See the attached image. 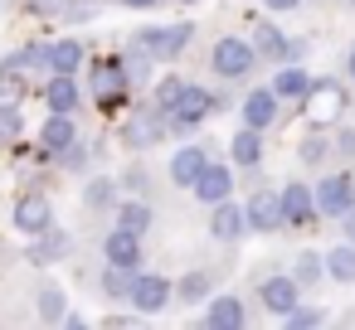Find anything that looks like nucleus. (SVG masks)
Masks as SVG:
<instances>
[{
    "label": "nucleus",
    "instance_id": "obj_1",
    "mask_svg": "<svg viewBox=\"0 0 355 330\" xmlns=\"http://www.w3.org/2000/svg\"><path fill=\"white\" fill-rule=\"evenodd\" d=\"M185 44H190V25H151V30H137V39H132V49H141L151 59H175Z\"/></svg>",
    "mask_w": 355,
    "mask_h": 330
},
{
    "label": "nucleus",
    "instance_id": "obj_2",
    "mask_svg": "<svg viewBox=\"0 0 355 330\" xmlns=\"http://www.w3.org/2000/svg\"><path fill=\"white\" fill-rule=\"evenodd\" d=\"M302 102H306V117L311 122H336L345 112V88L336 78H321V83H306Z\"/></svg>",
    "mask_w": 355,
    "mask_h": 330
},
{
    "label": "nucleus",
    "instance_id": "obj_3",
    "mask_svg": "<svg viewBox=\"0 0 355 330\" xmlns=\"http://www.w3.org/2000/svg\"><path fill=\"white\" fill-rule=\"evenodd\" d=\"M214 107H219V102H214L205 88H180V98L171 102V127H175V131H190V127L205 122Z\"/></svg>",
    "mask_w": 355,
    "mask_h": 330
},
{
    "label": "nucleus",
    "instance_id": "obj_4",
    "mask_svg": "<svg viewBox=\"0 0 355 330\" xmlns=\"http://www.w3.org/2000/svg\"><path fill=\"white\" fill-rule=\"evenodd\" d=\"M311 204H316V214H345V209L355 204V180H350V175H326V180L316 185Z\"/></svg>",
    "mask_w": 355,
    "mask_h": 330
},
{
    "label": "nucleus",
    "instance_id": "obj_5",
    "mask_svg": "<svg viewBox=\"0 0 355 330\" xmlns=\"http://www.w3.org/2000/svg\"><path fill=\"white\" fill-rule=\"evenodd\" d=\"M253 59H258V54H253L248 39H234V35H229V39L214 44V68H219L224 78H243V73L253 68Z\"/></svg>",
    "mask_w": 355,
    "mask_h": 330
},
{
    "label": "nucleus",
    "instance_id": "obj_6",
    "mask_svg": "<svg viewBox=\"0 0 355 330\" xmlns=\"http://www.w3.org/2000/svg\"><path fill=\"white\" fill-rule=\"evenodd\" d=\"M243 228H258V233L282 228V204H277L272 190H258V194L248 199V209H243Z\"/></svg>",
    "mask_w": 355,
    "mask_h": 330
},
{
    "label": "nucleus",
    "instance_id": "obj_7",
    "mask_svg": "<svg viewBox=\"0 0 355 330\" xmlns=\"http://www.w3.org/2000/svg\"><path fill=\"white\" fill-rule=\"evenodd\" d=\"M277 204H282V223H292V228H311L316 204H311V190H306V185H287V190L277 194Z\"/></svg>",
    "mask_w": 355,
    "mask_h": 330
},
{
    "label": "nucleus",
    "instance_id": "obj_8",
    "mask_svg": "<svg viewBox=\"0 0 355 330\" xmlns=\"http://www.w3.org/2000/svg\"><path fill=\"white\" fill-rule=\"evenodd\" d=\"M127 301H132L137 311L156 315V311L171 301V282H166V277H132V291H127Z\"/></svg>",
    "mask_w": 355,
    "mask_h": 330
},
{
    "label": "nucleus",
    "instance_id": "obj_9",
    "mask_svg": "<svg viewBox=\"0 0 355 330\" xmlns=\"http://www.w3.org/2000/svg\"><path fill=\"white\" fill-rule=\"evenodd\" d=\"M122 88H127L122 64H98V68H93V98L103 102V112L122 107Z\"/></svg>",
    "mask_w": 355,
    "mask_h": 330
},
{
    "label": "nucleus",
    "instance_id": "obj_10",
    "mask_svg": "<svg viewBox=\"0 0 355 330\" xmlns=\"http://www.w3.org/2000/svg\"><path fill=\"white\" fill-rule=\"evenodd\" d=\"M166 136V117L156 112V107H141V112H132V122H127V146H156Z\"/></svg>",
    "mask_w": 355,
    "mask_h": 330
},
{
    "label": "nucleus",
    "instance_id": "obj_11",
    "mask_svg": "<svg viewBox=\"0 0 355 330\" xmlns=\"http://www.w3.org/2000/svg\"><path fill=\"white\" fill-rule=\"evenodd\" d=\"M49 223H54V209H49L44 194H25V199L15 204V228H20V233L35 238V233H44Z\"/></svg>",
    "mask_w": 355,
    "mask_h": 330
},
{
    "label": "nucleus",
    "instance_id": "obj_12",
    "mask_svg": "<svg viewBox=\"0 0 355 330\" xmlns=\"http://www.w3.org/2000/svg\"><path fill=\"white\" fill-rule=\"evenodd\" d=\"M297 291H302V286H297L292 277H268V282L258 286V301H263L272 315H287V311L297 306Z\"/></svg>",
    "mask_w": 355,
    "mask_h": 330
},
{
    "label": "nucleus",
    "instance_id": "obj_13",
    "mask_svg": "<svg viewBox=\"0 0 355 330\" xmlns=\"http://www.w3.org/2000/svg\"><path fill=\"white\" fill-rule=\"evenodd\" d=\"M190 190H195L205 204H219V199H229V190H234V175H229L224 165H209V161H205V170H200V180H195Z\"/></svg>",
    "mask_w": 355,
    "mask_h": 330
},
{
    "label": "nucleus",
    "instance_id": "obj_14",
    "mask_svg": "<svg viewBox=\"0 0 355 330\" xmlns=\"http://www.w3.org/2000/svg\"><path fill=\"white\" fill-rule=\"evenodd\" d=\"M73 141H78V131H73L69 112H49L44 131H40V146H44L49 156H59V151H64V146H73Z\"/></svg>",
    "mask_w": 355,
    "mask_h": 330
},
{
    "label": "nucleus",
    "instance_id": "obj_15",
    "mask_svg": "<svg viewBox=\"0 0 355 330\" xmlns=\"http://www.w3.org/2000/svg\"><path fill=\"white\" fill-rule=\"evenodd\" d=\"M103 253H107V262H117V267H137V262H141V238L127 233V228H117V233H107Z\"/></svg>",
    "mask_w": 355,
    "mask_h": 330
},
{
    "label": "nucleus",
    "instance_id": "obj_16",
    "mask_svg": "<svg viewBox=\"0 0 355 330\" xmlns=\"http://www.w3.org/2000/svg\"><path fill=\"white\" fill-rule=\"evenodd\" d=\"M272 117H277V98H272V88H258V93H248V102H243V127L263 131Z\"/></svg>",
    "mask_w": 355,
    "mask_h": 330
},
{
    "label": "nucleus",
    "instance_id": "obj_17",
    "mask_svg": "<svg viewBox=\"0 0 355 330\" xmlns=\"http://www.w3.org/2000/svg\"><path fill=\"white\" fill-rule=\"evenodd\" d=\"M205 161H209V156H205L200 146H180V151H175V161H171V180L190 190V185L200 180V170H205Z\"/></svg>",
    "mask_w": 355,
    "mask_h": 330
},
{
    "label": "nucleus",
    "instance_id": "obj_18",
    "mask_svg": "<svg viewBox=\"0 0 355 330\" xmlns=\"http://www.w3.org/2000/svg\"><path fill=\"white\" fill-rule=\"evenodd\" d=\"M209 233H214V238H224V243H229V238H239V233H243V209H239V204H229V199H219V204H214V219H209Z\"/></svg>",
    "mask_w": 355,
    "mask_h": 330
},
{
    "label": "nucleus",
    "instance_id": "obj_19",
    "mask_svg": "<svg viewBox=\"0 0 355 330\" xmlns=\"http://www.w3.org/2000/svg\"><path fill=\"white\" fill-rule=\"evenodd\" d=\"M205 325H209V330H239V325H243V301H239V296H219V301L209 306Z\"/></svg>",
    "mask_w": 355,
    "mask_h": 330
},
{
    "label": "nucleus",
    "instance_id": "obj_20",
    "mask_svg": "<svg viewBox=\"0 0 355 330\" xmlns=\"http://www.w3.org/2000/svg\"><path fill=\"white\" fill-rule=\"evenodd\" d=\"M306 83H311V78H306L297 64H287V68H277V78H272V98H282V102H302Z\"/></svg>",
    "mask_w": 355,
    "mask_h": 330
},
{
    "label": "nucleus",
    "instance_id": "obj_21",
    "mask_svg": "<svg viewBox=\"0 0 355 330\" xmlns=\"http://www.w3.org/2000/svg\"><path fill=\"white\" fill-rule=\"evenodd\" d=\"M44 102H49V112H73V107H78L73 73H54V83L44 88Z\"/></svg>",
    "mask_w": 355,
    "mask_h": 330
},
{
    "label": "nucleus",
    "instance_id": "obj_22",
    "mask_svg": "<svg viewBox=\"0 0 355 330\" xmlns=\"http://www.w3.org/2000/svg\"><path fill=\"white\" fill-rule=\"evenodd\" d=\"M83 64V44L78 39H59V44H49V68L54 73H73Z\"/></svg>",
    "mask_w": 355,
    "mask_h": 330
},
{
    "label": "nucleus",
    "instance_id": "obj_23",
    "mask_svg": "<svg viewBox=\"0 0 355 330\" xmlns=\"http://www.w3.org/2000/svg\"><path fill=\"white\" fill-rule=\"evenodd\" d=\"M40 243L30 248V262H49V257H64L69 253V233H54V223L44 228V233H35Z\"/></svg>",
    "mask_w": 355,
    "mask_h": 330
},
{
    "label": "nucleus",
    "instance_id": "obj_24",
    "mask_svg": "<svg viewBox=\"0 0 355 330\" xmlns=\"http://www.w3.org/2000/svg\"><path fill=\"white\" fill-rule=\"evenodd\" d=\"M321 262H326V272H331L336 282H355V243H340V248H331Z\"/></svg>",
    "mask_w": 355,
    "mask_h": 330
},
{
    "label": "nucleus",
    "instance_id": "obj_25",
    "mask_svg": "<svg viewBox=\"0 0 355 330\" xmlns=\"http://www.w3.org/2000/svg\"><path fill=\"white\" fill-rule=\"evenodd\" d=\"M229 151H234V161H239V165H258V161H263V141H258V131H253V127H243V131L229 141Z\"/></svg>",
    "mask_w": 355,
    "mask_h": 330
},
{
    "label": "nucleus",
    "instance_id": "obj_26",
    "mask_svg": "<svg viewBox=\"0 0 355 330\" xmlns=\"http://www.w3.org/2000/svg\"><path fill=\"white\" fill-rule=\"evenodd\" d=\"M282 30H272V25H253V54H268V59H282Z\"/></svg>",
    "mask_w": 355,
    "mask_h": 330
},
{
    "label": "nucleus",
    "instance_id": "obj_27",
    "mask_svg": "<svg viewBox=\"0 0 355 330\" xmlns=\"http://www.w3.org/2000/svg\"><path fill=\"white\" fill-rule=\"evenodd\" d=\"M132 277H137V267H117V262H107V272H103V291L122 301V296L132 291Z\"/></svg>",
    "mask_w": 355,
    "mask_h": 330
},
{
    "label": "nucleus",
    "instance_id": "obj_28",
    "mask_svg": "<svg viewBox=\"0 0 355 330\" xmlns=\"http://www.w3.org/2000/svg\"><path fill=\"white\" fill-rule=\"evenodd\" d=\"M25 102V78L15 68H0V107H20Z\"/></svg>",
    "mask_w": 355,
    "mask_h": 330
},
{
    "label": "nucleus",
    "instance_id": "obj_29",
    "mask_svg": "<svg viewBox=\"0 0 355 330\" xmlns=\"http://www.w3.org/2000/svg\"><path fill=\"white\" fill-rule=\"evenodd\" d=\"M117 228H127V233H146L151 228V209L146 204H122V214H117Z\"/></svg>",
    "mask_w": 355,
    "mask_h": 330
},
{
    "label": "nucleus",
    "instance_id": "obj_30",
    "mask_svg": "<svg viewBox=\"0 0 355 330\" xmlns=\"http://www.w3.org/2000/svg\"><path fill=\"white\" fill-rule=\"evenodd\" d=\"M122 78H127V88H132V83H146V78H151V54L132 49V54L122 59Z\"/></svg>",
    "mask_w": 355,
    "mask_h": 330
},
{
    "label": "nucleus",
    "instance_id": "obj_31",
    "mask_svg": "<svg viewBox=\"0 0 355 330\" xmlns=\"http://www.w3.org/2000/svg\"><path fill=\"white\" fill-rule=\"evenodd\" d=\"M321 272H326V267H321V257H316V253H302V257H297V267H292V282H297V286H316V282H321Z\"/></svg>",
    "mask_w": 355,
    "mask_h": 330
},
{
    "label": "nucleus",
    "instance_id": "obj_32",
    "mask_svg": "<svg viewBox=\"0 0 355 330\" xmlns=\"http://www.w3.org/2000/svg\"><path fill=\"white\" fill-rule=\"evenodd\" d=\"M40 315H44L49 325H59V320L69 315V311H64V291H59V286H44V291H40Z\"/></svg>",
    "mask_w": 355,
    "mask_h": 330
},
{
    "label": "nucleus",
    "instance_id": "obj_33",
    "mask_svg": "<svg viewBox=\"0 0 355 330\" xmlns=\"http://www.w3.org/2000/svg\"><path fill=\"white\" fill-rule=\"evenodd\" d=\"M326 151H331V141H326L321 131H311V136H302V146H297V156H302L306 165H321V161H326Z\"/></svg>",
    "mask_w": 355,
    "mask_h": 330
},
{
    "label": "nucleus",
    "instance_id": "obj_34",
    "mask_svg": "<svg viewBox=\"0 0 355 330\" xmlns=\"http://www.w3.org/2000/svg\"><path fill=\"white\" fill-rule=\"evenodd\" d=\"M321 320H326V311H316V306H302V301L287 311V325H292V330H311V325H321Z\"/></svg>",
    "mask_w": 355,
    "mask_h": 330
},
{
    "label": "nucleus",
    "instance_id": "obj_35",
    "mask_svg": "<svg viewBox=\"0 0 355 330\" xmlns=\"http://www.w3.org/2000/svg\"><path fill=\"white\" fill-rule=\"evenodd\" d=\"M20 107H0V146H10V141H20Z\"/></svg>",
    "mask_w": 355,
    "mask_h": 330
},
{
    "label": "nucleus",
    "instance_id": "obj_36",
    "mask_svg": "<svg viewBox=\"0 0 355 330\" xmlns=\"http://www.w3.org/2000/svg\"><path fill=\"white\" fill-rule=\"evenodd\" d=\"M180 88H185V83H180V78H175V73H171V78H161V83H156V102H161V107H166V112H171V102H175V98H180Z\"/></svg>",
    "mask_w": 355,
    "mask_h": 330
},
{
    "label": "nucleus",
    "instance_id": "obj_37",
    "mask_svg": "<svg viewBox=\"0 0 355 330\" xmlns=\"http://www.w3.org/2000/svg\"><path fill=\"white\" fill-rule=\"evenodd\" d=\"M205 291H209V277H205V272H190V277L180 282V296H185V301H200Z\"/></svg>",
    "mask_w": 355,
    "mask_h": 330
},
{
    "label": "nucleus",
    "instance_id": "obj_38",
    "mask_svg": "<svg viewBox=\"0 0 355 330\" xmlns=\"http://www.w3.org/2000/svg\"><path fill=\"white\" fill-rule=\"evenodd\" d=\"M83 199H88V204H93V209H103V204H107V199H112V180H93V185H88V190H83Z\"/></svg>",
    "mask_w": 355,
    "mask_h": 330
},
{
    "label": "nucleus",
    "instance_id": "obj_39",
    "mask_svg": "<svg viewBox=\"0 0 355 330\" xmlns=\"http://www.w3.org/2000/svg\"><path fill=\"white\" fill-rule=\"evenodd\" d=\"M30 10H35V15H64L69 0H30Z\"/></svg>",
    "mask_w": 355,
    "mask_h": 330
},
{
    "label": "nucleus",
    "instance_id": "obj_40",
    "mask_svg": "<svg viewBox=\"0 0 355 330\" xmlns=\"http://www.w3.org/2000/svg\"><path fill=\"white\" fill-rule=\"evenodd\" d=\"M336 151H340V156H355V131H340V136H336Z\"/></svg>",
    "mask_w": 355,
    "mask_h": 330
},
{
    "label": "nucleus",
    "instance_id": "obj_41",
    "mask_svg": "<svg viewBox=\"0 0 355 330\" xmlns=\"http://www.w3.org/2000/svg\"><path fill=\"white\" fill-rule=\"evenodd\" d=\"M268 10H297V0H263Z\"/></svg>",
    "mask_w": 355,
    "mask_h": 330
},
{
    "label": "nucleus",
    "instance_id": "obj_42",
    "mask_svg": "<svg viewBox=\"0 0 355 330\" xmlns=\"http://www.w3.org/2000/svg\"><path fill=\"white\" fill-rule=\"evenodd\" d=\"M345 238L355 243V209H345Z\"/></svg>",
    "mask_w": 355,
    "mask_h": 330
},
{
    "label": "nucleus",
    "instance_id": "obj_43",
    "mask_svg": "<svg viewBox=\"0 0 355 330\" xmlns=\"http://www.w3.org/2000/svg\"><path fill=\"white\" fill-rule=\"evenodd\" d=\"M127 6H137V10H151V6H156V0H127Z\"/></svg>",
    "mask_w": 355,
    "mask_h": 330
},
{
    "label": "nucleus",
    "instance_id": "obj_44",
    "mask_svg": "<svg viewBox=\"0 0 355 330\" xmlns=\"http://www.w3.org/2000/svg\"><path fill=\"white\" fill-rule=\"evenodd\" d=\"M345 68H350V78H355V49H350V59H345Z\"/></svg>",
    "mask_w": 355,
    "mask_h": 330
},
{
    "label": "nucleus",
    "instance_id": "obj_45",
    "mask_svg": "<svg viewBox=\"0 0 355 330\" xmlns=\"http://www.w3.org/2000/svg\"><path fill=\"white\" fill-rule=\"evenodd\" d=\"M350 6H355V0H350Z\"/></svg>",
    "mask_w": 355,
    "mask_h": 330
}]
</instances>
